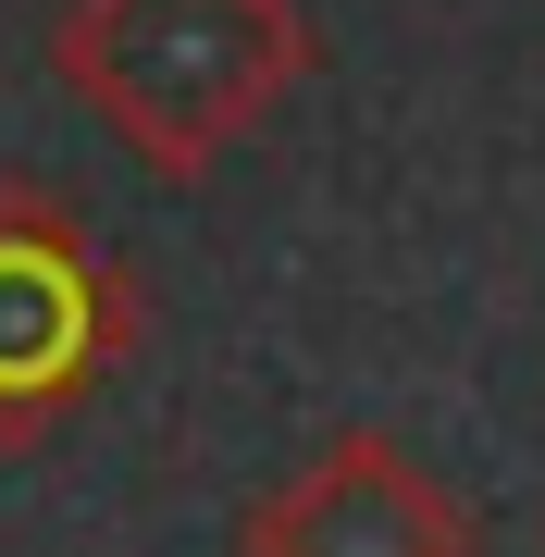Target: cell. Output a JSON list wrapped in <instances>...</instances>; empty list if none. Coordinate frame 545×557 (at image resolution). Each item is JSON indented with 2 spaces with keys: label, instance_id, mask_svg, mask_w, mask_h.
Listing matches in <instances>:
<instances>
[{
  "label": "cell",
  "instance_id": "3",
  "mask_svg": "<svg viewBox=\"0 0 545 557\" xmlns=\"http://www.w3.org/2000/svg\"><path fill=\"white\" fill-rule=\"evenodd\" d=\"M236 557H484L459 483L409 434H323L285 483H261L236 520Z\"/></svg>",
  "mask_w": 545,
  "mask_h": 557
},
{
  "label": "cell",
  "instance_id": "1",
  "mask_svg": "<svg viewBox=\"0 0 545 557\" xmlns=\"http://www.w3.org/2000/svg\"><path fill=\"white\" fill-rule=\"evenodd\" d=\"M310 62L323 38L298 0H62L50 25V75L162 186L223 174L310 87Z\"/></svg>",
  "mask_w": 545,
  "mask_h": 557
},
{
  "label": "cell",
  "instance_id": "2",
  "mask_svg": "<svg viewBox=\"0 0 545 557\" xmlns=\"http://www.w3.org/2000/svg\"><path fill=\"white\" fill-rule=\"evenodd\" d=\"M137 273L62 199L0 186V446H38L50 421H75L137 359Z\"/></svg>",
  "mask_w": 545,
  "mask_h": 557
}]
</instances>
